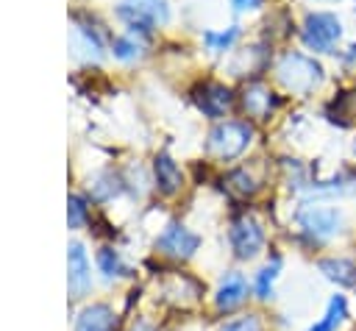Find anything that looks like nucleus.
<instances>
[{
	"mask_svg": "<svg viewBox=\"0 0 356 331\" xmlns=\"http://www.w3.org/2000/svg\"><path fill=\"white\" fill-rule=\"evenodd\" d=\"M275 78H278V83H281L286 92L303 97V95H312L314 89L323 86L325 70H323V64H320L314 56L289 50V53H284V56L275 61Z\"/></svg>",
	"mask_w": 356,
	"mask_h": 331,
	"instance_id": "f257e3e1",
	"label": "nucleus"
},
{
	"mask_svg": "<svg viewBox=\"0 0 356 331\" xmlns=\"http://www.w3.org/2000/svg\"><path fill=\"white\" fill-rule=\"evenodd\" d=\"M250 142H253V125L250 122H245V120H225V122H217L209 131L206 153L220 159V161H231V159L242 156Z\"/></svg>",
	"mask_w": 356,
	"mask_h": 331,
	"instance_id": "f03ea898",
	"label": "nucleus"
},
{
	"mask_svg": "<svg viewBox=\"0 0 356 331\" xmlns=\"http://www.w3.org/2000/svg\"><path fill=\"white\" fill-rule=\"evenodd\" d=\"M300 39L314 53H334L342 39V19L334 11H309L300 25Z\"/></svg>",
	"mask_w": 356,
	"mask_h": 331,
	"instance_id": "7ed1b4c3",
	"label": "nucleus"
},
{
	"mask_svg": "<svg viewBox=\"0 0 356 331\" xmlns=\"http://www.w3.org/2000/svg\"><path fill=\"white\" fill-rule=\"evenodd\" d=\"M117 17L128 25L131 33H147L170 22V6L167 0H120Z\"/></svg>",
	"mask_w": 356,
	"mask_h": 331,
	"instance_id": "20e7f679",
	"label": "nucleus"
},
{
	"mask_svg": "<svg viewBox=\"0 0 356 331\" xmlns=\"http://www.w3.org/2000/svg\"><path fill=\"white\" fill-rule=\"evenodd\" d=\"M342 223H345L342 211L328 203H306L298 209V225L312 239H328V236L339 234Z\"/></svg>",
	"mask_w": 356,
	"mask_h": 331,
	"instance_id": "39448f33",
	"label": "nucleus"
},
{
	"mask_svg": "<svg viewBox=\"0 0 356 331\" xmlns=\"http://www.w3.org/2000/svg\"><path fill=\"white\" fill-rule=\"evenodd\" d=\"M228 242L234 248V256L248 261L253 256H259V250L264 248V228L253 214H242L231 223L228 228Z\"/></svg>",
	"mask_w": 356,
	"mask_h": 331,
	"instance_id": "423d86ee",
	"label": "nucleus"
},
{
	"mask_svg": "<svg viewBox=\"0 0 356 331\" xmlns=\"http://www.w3.org/2000/svg\"><path fill=\"white\" fill-rule=\"evenodd\" d=\"M156 248H159V253L184 261V259L195 256V250L200 248V236L195 231H189L184 223H167L156 239Z\"/></svg>",
	"mask_w": 356,
	"mask_h": 331,
	"instance_id": "0eeeda50",
	"label": "nucleus"
},
{
	"mask_svg": "<svg viewBox=\"0 0 356 331\" xmlns=\"http://www.w3.org/2000/svg\"><path fill=\"white\" fill-rule=\"evenodd\" d=\"M192 100H195V106L206 114V117H211V120H220L228 108H231V103H234V95H231V89L225 86V83H217V81H206V83H197L195 89H192Z\"/></svg>",
	"mask_w": 356,
	"mask_h": 331,
	"instance_id": "6e6552de",
	"label": "nucleus"
},
{
	"mask_svg": "<svg viewBox=\"0 0 356 331\" xmlns=\"http://www.w3.org/2000/svg\"><path fill=\"white\" fill-rule=\"evenodd\" d=\"M67 284L72 298H83L92 286V264L81 242H70L67 248Z\"/></svg>",
	"mask_w": 356,
	"mask_h": 331,
	"instance_id": "1a4fd4ad",
	"label": "nucleus"
},
{
	"mask_svg": "<svg viewBox=\"0 0 356 331\" xmlns=\"http://www.w3.org/2000/svg\"><path fill=\"white\" fill-rule=\"evenodd\" d=\"M278 106H281V97L264 83H248L242 92V108L256 120H267Z\"/></svg>",
	"mask_w": 356,
	"mask_h": 331,
	"instance_id": "9d476101",
	"label": "nucleus"
},
{
	"mask_svg": "<svg viewBox=\"0 0 356 331\" xmlns=\"http://www.w3.org/2000/svg\"><path fill=\"white\" fill-rule=\"evenodd\" d=\"M245 298H248V281H245V275L242 273H234V270L225 273L220 278V284H217L214 306L220 312H234V309H239L245 303Z\"/></svg>",
	"mask_w": 356,
	"mask_h": 331,
	"instance_id": "9b49d317",
	"label": "nucleus"
},
{
	"mask_svg": "<svg viewBox=\"0 0 356 331\" xmlns=\"http://www.w3.org/2000/svg\"><path fill=\"white\" fill-rule=\"evenodd\" d=\"M114 328H117V314L106 303L86 306L75 320V331H114Z\"/></svg>",
	"mask_w": 356,
	"mask_h": 331,
	"instance_id": "f8f14e48",
	"label": "nucleus"
},
{
	"mask_svg": "<svg viewBox=\"0 0 356 331\" xmlns=\"http://www.w3.org/2000/svg\"><path fill=\"white\" fill-rule=\"evenodd\" d=\"M153 175H156V186L161 195H175L184 184V175H181V167L167 156V153H159L153 159Z\"/></svg>",
	"mask_w": 356,
	"mask_h": 331,
	"instance_id": "ddd939ff",
	"label": "nucleus"
},
{
	"mask_svg": "<svg viewBox=\"0 0 356 331\" xmlns=\"http://www.w3.org/2000/svg\"><path fill=\"white\" fill-rule=\"evenodd\" d=\"M317 267L337 286H356V261L342 259V256H331V259H320Z\"/></svg>",
	"mask_w": 356,
	"mask_h": 331,
	"instance_id": "4468645a",
	"label": "nucleus"
},
{
	"mask_svg": "<svg viewBox=\"0 0 356 331\" xmlns=\"http://www.w3.org/2000/svg\"><path fill=\"white\" fill-rule=\"evenodd\" d=\"M348 317V300L345 295H331L328 306H325V314L309 328V331H337Z\"/></svg>",
	"mask_w": 356,
	"mask_h": 331,
	"instance_id": "2eb2a0df",
	"label": "nucleus"
},
{
	"mask_svg": "<svg viewBox=\"0 0 356 331\" xmlns=\"http://www.w3.org/2000/svg\"><path fill=\"white\" fill-rule=\"evenodd\" d=\"M111 53H114V58H120V61H134V58H139L142 56V42H139V36L136 33H122V36H117L114 42H111Z\"/></svg>",
	"mask_w": 356,
	"mask_h": 331,
	"instance_id": "dca6fc26",
	"label": "nucleus"
},
{
	"mask_svg": "<svg viewBox=\"0 0 356 331\" xmlns=\"http://www.w3.org/2000/svg\"><path fill=\"white\" fill-rule=\"evenodd\" d=\"M97 267H100V273H103L106 278H120V275L128 273L122 256H120L114 248H100V250H97Z\"/></svg>",
	"mask_w": 356,
	"mask_h": 331,
	"instance_id": "f3484780",
	"label": "nucleus"
},
{
	"mask_svg": "<svg viewBox=\"0 0 356 331\" xmlns=\"http://www.w3.org/2000/svg\"><path fill=\"white\" fill-rule=\"evenodd\" d=\"M278 273H281V259L278 256H273L261 270H259V275H256V295L264 300V298H270L273 295V284H275V278H278Z\"/></svg>",
	"mask_w": 356,
	"mask_h": 331,
	"instance_id": "a211bd4d",
	"label": "nucleus"
},
{
	"mask_svg": "<svg viewBox=\"0 0 356 331\" xmlns=\"http://www.w3.org/2000/svg\"><path fill=\"white\" fill-rule=\"evenodd\" d=\"M236 36H239V28L231 25L228 31H206V33H203V42H206V47H209L211 53H225V50L236 42Z\"/></svg>",
	"mask_w": 356,
	"mask_h": 331,
	"instance_id": "6ab92c4d",
	"label": "nucleus"
},
{
	"mask_svg": "<svg viewBox=\"0 0 356 331\" xmlns=\"http://www.w3.org/2000/svg\"><path fill=\"white\" fill-rule=\"evenodd\" d=\"M89 189H92V195H95L97 200H108V197H114V195H120V192H122V184H120V178H117V175L103 172L100 178H95V184H92Z\"/></svg>",
	"mask_w": 356,
	"mask_h": 331,
	"instance_id": "aec40b11",
	"label": "nucleus"
},
{
	"mask_svg": "<svg viewBox=\"0 0 356 331\" xmlns=\"http://www.w3.org/2000/svg\"><path fill=\"white\" fill-rule=\"evenodd\" d=\"M89 220V206L81 195H70L67 197V225L70 228H81Z\"/></svg>",
	"mask_w": 356,
	"mask_h": 331,
	"instance_id": "412c9836",
	"label": "nucleus"
},
{
	"mask_svg": "<svg viewBox=\"0 0 356 331\" xmlns=\"http://www.w3.org/2000/svg\"><path fill=\"white\" fill-rule=\"evenodd\" d=\"M228 186L236 192V195H242V197H248V195H253L256 189H259V184L250 178V172H245V170H234L231 175H228Z\"/></svg>",
	"mask_w": 356,
	"mask_h": 331,
	"instance_id": "4be33fe9",
	"label": "nucleus"
},
{
	"mask_svg": "<svg viewBox=\"0 0 356 331\" xmlns=\"http://www.w3.org/2000/svg\"><path fill=\"white\" fill-rule=\"evenodd\" d=\"M220 331H261V323H259V317L245 314V317L228 320L225 325H220Z\"/></svg>",
	"mask_w": 356,
	"mask_h": 331,
	"instance_id": "5701e85b",
	"label": "nucleus"
},
{
	"mask_svg": "<svg viewBox=\"0 0 356 331\" xmlns=\"http://www.w3.org/2000/svg\"><path fill=\"white\" fill-rule=\"evenodd\" d=\"M231 6H234L236 11H253V8L261 6V0H231Z\"/></svg>",
	"mask_w": 356,
	"mask_h": 331,
	"instance_id": "b1692460",
	"label": "nucleus"
},
{
	"mask_svg": "<svg viewBox=\"0 0 356 331\" xmlns=\"http://www.w3.org/2000/svg\"><path fill=\"white\" fill-rule=\"evenodd\" d=\"M128 331H156V328H153L150 323H145V320H136V323H134Z\"/></svg>",
	"mask_w": 356,
	"mask_h": 331,
	"instance_id": "393cba45",
	"label": "nucleus"
},
{
	"mask_svg": "<svg viewBox=\"0 0 356 331\" xmlns=\"http://www.w3.org/2000/svg\"><path fill=\"white\" fill-rule=\"evenodd\" d=\"M348 58H350V61H356V45L350 47V56H348Z\"/></svg>",
	"mask_w": 356,
	"mask_h": 331,
	"instance_id": "a878e982",
	"label": "nucleus"
},
{
	"mask_svg": "<svg viewBox=\"0 0 356 331\" xmlns=\"http://www.w3.org/2000/svg\"><path fill=\"white\" fill-rule=\"evenodd\" d=\"M317 3H337V0H317Z\"/></svg>",
	"mask_w": 356,
	"mask_h": 331,
	"instance_id": "bb28decb",
	"label": "nucleus"
},
{
	"mask_svg": "<svg viewBox=\"0 0 356 331\" xmlns=\"http://www.w3.org/2000/svg\"><path fill=\"white\" fill-rule=\"evenodd\" d=\"M353 153H356V145H353Z\"/></svg>",
	"mask_w": 356,
	"mask_h": 331,
	"instance_id": "cd10ccee",
	"label": "nucleus"
}]
</instances>
